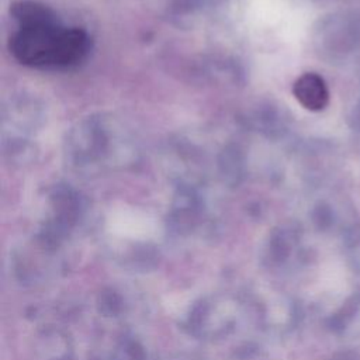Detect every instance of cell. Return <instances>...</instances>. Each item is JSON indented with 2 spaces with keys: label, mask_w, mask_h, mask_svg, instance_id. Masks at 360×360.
<instances>
[{
  "label": "cell",
  "mask_w": 360,
  "mask_h": 360,
  "mask_svg": "<svg viewBox=\"0 0 360 360\" xmlns=\"http://www.w3.org/2000/svg\"><path fill=\"white\" fill-rule=\"evenodd\" d=\"M330 360H360V354L354 352H342L335 354Z\"/></svg>",
  "instance_id": "8992f818"
},
{
  "label": "cell",
  "mask_w": 360,
  "mask_h": 360,
  "mask_svg": "<svg viewBox=\"0 0 360 360\" xmlns=\"http://www.w3.org/2000/svg\"><path fill=\"white\" fill-rule=\"evenodd\" d=\"M10 51L22 65L44 69L69 68L89 51V37L80 28L60 27L55 17L18 25L10 37Z\"/></svg>",
  "instance_id": "6da1fadb"
},
{
  "label": "cell",
  "mask_w": 360,
  "mask_h": 360,
  "mask_svg": "<svg viewBox=\"0 0 360 360\" xmlns=\"http://www.w3.org/2000/svg\"><path fill=\"white\" fill-rule=\"evenodd\" d=\"M292 93L295 98L308 110H322L328 103V89L322 77L315 73H304L300 76L294 86Z\"/></svg>",
  "instance_id": "7a4b0ae2"
},
{
  "label": "cell",
  "mask_w": 360,
  "mask_h": 360,
  "mask_svg": "<svg viewBox=\"0 0 360 360\" xmlns=\"http://www.w3.org/2000/svg\"><path fill=\"white\" fill-rule=\"evenodd\" d=\"M127 357L128 360H145V352L143 349L135 343V342H131L129 345H127Z\"/></svg>",
  "instance_id": "5b68a950"
},
{
  "label": "cell",
  "mask_w": 360,
  "mask_h": 360,
  "mask_svg": "<svg viewBox=\"0 0 360 360\" xmlns=\"http://www.w3.org/2000/svg\"><path fill=\"white\" fill-rule=\"evenodd\" d=\"M100 311L105 315H115L121 308V298L115 291H104L100 295Z\"/></svg>",
  "instance_id": "277c9868"
},
{
  "label": "cell",
  "mask_w": 360,
  "mask_h": 360,
  "mask_svg": "<svg viewBox=\"0 0 360 360\" xmlns=\"http://www.w3.org/2000/svg\"><path fill=\"white\" fill-rule=\"evenodd\" d=\"M360 309V294L350 295L346 302L328 319V328L333 332H342L350 325L353 318Z\"/></svg>",
  "instance_id": "3957f363"
}]
</instances>
